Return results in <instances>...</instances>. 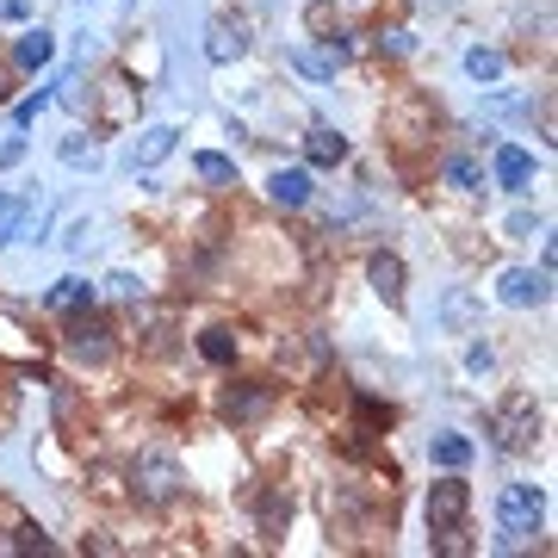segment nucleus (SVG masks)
Listing matches in <instances>:
<instances>
[{"label": "nucleus", "mask_w": 558, "mask_h": 558, "mask_svg": "<svg viewBox=\"0 0 558 558\" xmlns=\"http://www.w3.org/2000/svg\"><path fill=\"white\" fill-rule=\"evenodd\" d=\"M44 100H50V94H38V100H20V112H13V119L32 124V119H38V106H44Z\"/></svg>", "instance_id": "nucleus-27"}, {"label": "nucleus", "mask_w": 558, "mask_h": 558, "mask_svg": "<svg viewBox=\"0 0 558 558\" xmlns=\"http://www.w3.org/2000/svg\"><path fill=\"white\" fill-rule=\"evenodd\" d=\"M341 62H348V44H341V38L299 44V50H292V69H299V75H311V81H336Z\"/></svg>", "instance_id": "nucleus-9"}, {"label": "nucleus", "mask_w": 558, "mask_h": 558, "mask_svg": "<svg viewBox=\"0 0 558 558\" xmlns=\"http://www.w3.org/2000/svg\"><path fill=\"white\" fill-rule=\"evenodd\" d=\"M267 193H274V205H286V211H304V205H311V174H304V168H279V174L267 180Z\"/></svg>", "instance_id": "nucleus-12"}, {"label": "nucleus", "mask_w": 558, "mask_h": 558, "mask_svg": "<svg viewBox=\"0 0 558 558\" xmlns=\"http://www.w3.org/2000/svg\"><path fill=\"white\" fill-rule=\"evenodd\" d=\"M472 484L459 478V472H447V478L428 490V546L447 558H465L472 553Z\"/></svg>", "instance_id": "nucleus-1"}, {"label": "nucleus", "mask_w": 558, "mask_h": 558, "mask_svg": "<svg viewBox=\"0 0 558 558\" xmlns=\"http://www.w3.org/2000/svg\"><path fill=\"white\" fill-rule=\"evenodd\" d=\"M385 428H391V403H379V398H366V391H360V398H354V435L373 440V435H385Z\"/></svg>", "instance_id": "nucleus-17"}, {"label": "nucleus", "mask_w": 558, "mask_h": 558, "mask_svg": "<svg viewBox=\"0 0 558 558\" xmlns=\"http://www.w3.org/2000/svg\"><path fill=\"white\" fill-rule=\"evenodd\" d=\"M137 336L149 354H168V336H174V311H156V304H143L137 311Z\"/></svg>", "instance_id": "nucleus-15"}, {"label": "nucleus", "mask_w": 558, "mask_h": 558, "mask_svg": "<svg viewBox=\"0 0 558 558\" xmlns=\"http://www.w3.org/2000/svg\"><path fill=\"white\" fill-rule=\"evenodd\" d=\"M87 304H94V286H87V279H57V286L44 292V311H57V317L87 311Z\"/></svg>", "instance_id": "nucleus-14"}, {"label": "nucleus", "mask_w": 558, "mask_h": 558, "mask_svg": "<svg viewBox=\"0 0 558 558\" xmlns=\"http://www.w3.org/2000/svg\"><path fill=\"white\" fill-rule=\"evenodd\" d=\"M267 410H274V385H260V379H242V385H230V391L218 398V416L236 422V428H255Z\"/></svg>", "instance_id": "nucleus-6"}, {"label": "nucleus", "mask_w": 558, "mask_h": 558, "mask_svg": "<svg viewBox=\"0 0 558 558\" xmlns=\"http://www.w3.org/2000/svg\"><path fill=\"white\" fill-rule=\"evenodd\" d=\"M497 299L515 304V311H527V304H546V299H553V274H546V267H539V274H527V267H509V274H502V286H497Z\"/></svg>", "instance_id": "nucleus-8"}, {"label": "nucleus", "mask_w": 558, "mask_h": 558, "mask_svg": "<svg viewBox=\"0 0 558 558\" xmlns=\"http://www.w3.org/2000/svg\"><path fill=\"white\" fill-rule=\"evenodd\" d=\"M174 124H156V131H143V143H137V168H156L161 156H174Z\"/></svg>", "instance_id": "nucleus-20"}, {"label": "nucleus", "mask_w": 558, "mask_h": 558, "mask_svg": "<svg viewBox=\"0 0 558 558\" xmlns=\"http://www.w3.org/2000/svg\"><path fill=\"white\" fill-rule=\"evenodd\" d=\"M440 174L453 180L459 193H478V180H484V168H478V161H472V156H447V168H440Z\"/></svg>", "instance_id": "nucleus-22"}, {"label": "nucleus", "mask_w": 558, "mask_h": 558, "mask_svg": "<svg viewBox=\"0 0 558 558\" xmlns=\"http://www.w3.org/2000/svg\"><path fill=\"white\" fill-rule=\"evenodd\" d=\"M0 100H7V62H0Z\"/></svg>", "instance_id": "nucleus-28"}, {"label": "nucleus", "mask_w": 558, "mask_h": 558, "mask_svg": "<svg viewBox=\"0 0 558 558\" xmlns=\"http://www.w3.org/2000/svg\"><path fill=\"white\" fill-rule=\"evenodd\" d=\"M62 161H87L94 168V143H62Z\"/></svg>", "instance_id": "nucleus-26"}, {"label": "nucleus", "mask_w": 558, "mask_h": 558, "mask_svg": "<svg viewBox=\"0 0 558 558\" xmlns=\"http://www.w3.org/2000/svg\"><path fill=\"white\" fill-rule=\"evenodd\" d=\"M286 521H292V490H286V484H260L255 490V527L267 539H279L286 534Z\"/></svg>", "instance_id": "nucleus-10"}, {"label": "nucleus", "mask_w": 558, "mask_h": 558, "mask_svg": "<svg viewBox=\"0 0 558 558\" xmlns=\"http://www.w3.org/2000/svg\"><path fill=\"white\" fill-rule=\"evenodd\" d=\"M236 348H242V336H236V329H223V323H211V329L199 336V354L211 360V366H230V360H236Z\"/></svg>", "instance_id": "nucleus-18"}, {"label": "nucleus", "mask_w": 558, "mask_h": 558, "mask_svg": "<svg viewBox=\"0 0 558 558\" xmlns=\"http://www.w3.org/2000/svg\"><path fill=\"white\" fill-rule=\"evenodd\" d=\"M428 453H435L440 472H465V465H472V440H465V435H435Z\"/></svg>", "instance_id": "nucleus-19"}, {"label": "nucleus", "mask_w": 558, "mask_h": 558, "mask_svg": "<svg viewBox=\"0 0 558 558\" xmlns=\"http://www.w3.org/2000/svg\"><path fill=\"white\" fill-rule=\"evenodd\" d=\"M193 168H199V180H211V186H230V180H236V161H230V156H211V149H205Z\"/></svg>", "instance_id": "nucleus-24"}, {"label": "nucleus", "mask_w": 558, "mask_h": 558, "mask_svg": "<svg viewBox=\"0 0 558 558\" xmlns=\"http://www.w3.org/2000/svg\"><path fill=\"white\" fill-rule=\"evenodd\" d=\"M539 521H546V497H539V484H502V497H497L502 546H527V539L539 534Z\"/></svg>", "instance_id": "nucleus-5"}, {"label": "nucleus", "mask_w": 558, "mask_h": 558, "mask_svg": "<svg viewBox=\"0 0 558 558\" xmlns=\"http://www.w3.org/2000/svg\"><path fill=\"white\" fill-rule=\"evenodd\" d=\"M465 69H472V81H502L509 57H502V50H472V57H465Z\"/></svg>", "instance_id": "nucleus-23"}, {"label": "nucleus", "mask_w": 558, "mask_h": 558, "mask_svg": "<svg viewBox=\"0 0 558 558\" xmlns=\"http://www.w3.org/2000/svg\"><path fill=\"white\" fill-rule=\"evenodd\" d=\"M50 57H57V44H50V32H25V38L13 44V62H20V69H44Z\"/></svg>", "instance_id": "nucleus-21"}, {"label": "nucleus", "mask_w": 558, "mask_h": 558, "mask_svg": "<svg viewBox=\"0 0 558 558\" xmlns=\"http://www.w3.org/2000/svg\"><path fill=\"white\" fill-rule=\"evenodd\" d=\"M304 156L317 161V168H336V161H348V137L329 131V124H311L304 131Z\"/></svg>", "instance_id": "nucleus-13"}, {"label": "nucleus", "mask_w": 558, "mask_h": 558, "mask_svg": "<svg viewBox=\"0 0 558 558\" xmlns=\"http://www.w3.org/2000/svg\"><path fill=\"white\" fill-rule=\"evenodd\" d=\"M497 180L509 186V193H521V186L534 180V156H527V149H515V143H502V149H497Z\"/></svg>", "instance_id": "nucleus-16"}, {"label": "nucleus", "mask_w": 558, "mask_h": 558, "mask_svg": "<svg viewBox=\"0 0 558 558\" xmlns=\"http://www.w3.org/2000/svg\"><path fill=\"white\" fill-rule=\"evenodd\" d=\"M490 440H497L502 453H527L539 440V403L534 391H502L490 403Z\"/></svg>", "instance_id": "nucleus-4"}, {"label": "nucleus", "mask_w": 558, "mask_h": 558, "mask_svg": "<svg viewBox=\"0 0 558 558\" xmlns=\"http://www.w3.org/2000/svg\"><path fill=\"white\" fill-rule=\"evenodd\" d=\"M186 497V465L174 453H137L131 459V502L143 509H168Z\"/></svg>", "instance_id": "nucleus-2"}, {"label": "nucleus", "mask_w": 558, "mask_h": 558, "mask_svg": "<svg viewBox=\"0 0 558 558\" xmlns=\"http://www.w3.org/2000/svg\"><path fill=\"white\" fill-rule=\"evenodd\" d=\"M62 354L75 360V366H106V360L119 354V329L87 304V311H69L62 323Z\"/></svg>", "instance_id": "nucleus-3"}, {"label": "nucleus", "mask_w": 558, "mask_h": 558, "mask_svg": "<svg viewBox=\"0 0 558 558\" xmlns=\"http://www.w3.org/2000/svg\"><path fill=\"white\" fill-rule=\"evenodd\" d=\"M366 279H373V292H379L391 311H403V299H410V292H403V260L391 255V248H379V255L366 260Z\"/></svg>", "instance_id": "nucleus-11"}, {"label": "nucleus", "mask_w": 558, "mask_h": 558, "mask_svg": "<svg viewBox=\"0 0 558 558\" xmlns=\"http://www.w3.org/2000/svg\"><path fill=\"white\" fill-rule=\"evenodd\" d=\"M248 50V20L242 13H218V20L205 25V57L211 62H236Z\"/></svg>", "instance_id": "nucleus-7"}, {"label": "nucleus", "mask_w": 558, "mask_h": 558, "mask_svg": "<svg viewBox=\"0 0 558 558\" xmlns=\"http://www.w3.org/2000/svg\"><path fill=\"white\" fill-rule=\"evenodd\" d=\"M106 286H112V299H131V304L143 299V286H137V279H131V274H112V279H106Z\"/></svg>", "instance_id": "nucleus-25"}]
</instances>
